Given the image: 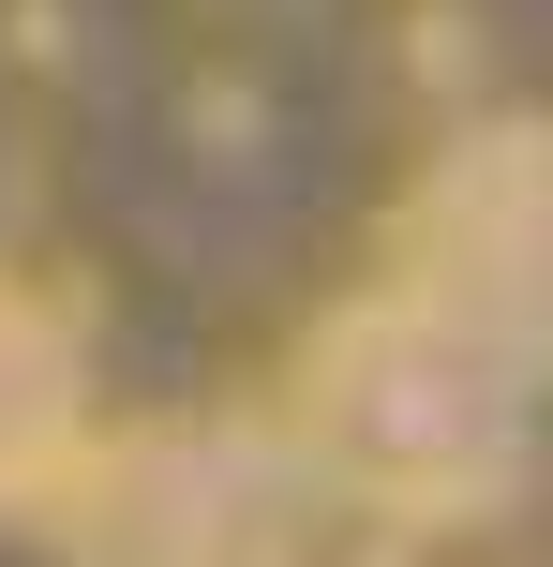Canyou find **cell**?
<instances>
[{
    "instance_id": "2",
    "label": "cell",
    "mask_w": 553,
    "mask_h": 567,
    "mask_svg": "<svg viewBox=\"0 0 553 567\" xmlns=\"http://www.w3.org/2000/svg\"><path fill=\"white\" fill-rule=\"evenodd\" d=\"M45 523L75 567H299L315 493L269 419H135V433H90Z\"/></svg>"
},
{
    "instance_id": "1",
    "label": "cell",
    "mask_w": 553,
    "mask_h": 567,
    "mask_svg": "<svg viewBox=\"0 0 553 567\" xmlns=\"http://www.w3.org/2000/svg\"><path fill=\"white\" fill-rule=\"evenodd\" d=\"M539 359H509L479 313H449L434 284L375 269L359 299H329L315 329L285 343V389H269V433H285L299 493L345 523H389V538H449V523H494L539 463Z\"/></svg>"
},
{
    "instance_id": "3",
    "label": "cell",
    "mask_w": 553,
    "mask_h": 567,
    "mask_svg": "<svg viewBox=\"0 0 553 567\" xmlns=\"http://www.w3.org/2000/svg\"><path fill=\"white\" fill-rule=\"evenodd\" d=\"M389 269L434 284L449 313L509 343V359L553 373V120H464V135L419 165L404 225H389Z\"/></svg>"
},
{
    "instance_id": "4",
    "label": "cell",
    "mask_w": 553,
    "mask_h": 567,
    "mask_svg": "<svg viewBox=\"0 0 553 567\" xmlns=\"http://www.w3.org/2000/svg\"><path fill=\"white\" fill-rule=\"evenodd\" d=\"M105 433V373H90V329L45 299L30 269H0V523H45L60 478Z\"/></svg>"
}]
</instances>
